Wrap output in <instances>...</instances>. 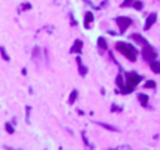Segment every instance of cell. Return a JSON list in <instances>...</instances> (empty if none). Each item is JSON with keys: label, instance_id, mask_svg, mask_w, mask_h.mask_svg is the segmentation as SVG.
<instances>
[{"label": "cell", "instance_id": "6da1fadb", "mask_svg": "<svg viewBox=\"0 0 160 150\" xmlns=\"http://www.w3.org/2000/svg\"><path fill=\"white\" fill-rule=\"evenodd\" d=\"M116 49L119 51V52H122L123 55H125L129 61H137V54H135V49L130 46V45H127L125 42H119V43H116Z\"/></svg>", "mask_w": 160, "mask_h": 150}, {"label": "cell", "instance_id": "7a4b0ae2", "mask_svg": "<svg viewBox=\"0 0 160 150\" xmlns=\"http://www.w3.org/2000/svg\"><path fill=\"white\" fill-rule=\"evenodd\" d=\"M141 80V77L135 74V73H129L127 76H126V85H127V92H130V91H134V88L137 86L138 83Z\"/></svg>", "mask_w": 160, "mask_h": 150}, {"label": "cell", "instance_id": "3957f363", "mask_svg": "<svg viewBox=\"0 0 160 150\" xmlns=\"http://www.w3.org/2000/svg\"><path fill=\"white\" fill-rule=\"evenodd\" d=\"M141 54H142L144 59H147V61H154V59H156V57H157L156 51H153V48H150L148 45H145V48H142Z\"/></svg>", "mask_w": 160, "mask_h": 150}, {"label": "cell", "instance_id": "277c9868", "mask_svg": "<svg viewBox=\"0 0 160 150\" xmlns=\"http://www.w3.org/2000/svg\"><path fill=\"white\" fill-rule=\"evenodd\" d=\"M116 23H117V25H119L120 31H125L126 28L132 24V20H130V18H127V16H119V18L116 20Z\"/></svg>", "mask_w": 160, "mask_h": 150}, {"label": "cell", "instance_id": "5b68a950", "mask_svg": "<svg viewBox=\"0 0 160 150\" xmlns=\"http://www.w3.org/2000/svg\"><path fill=\"white\" fill-rule=\"evenodd\" d=\"M156 20H157V15H156V13H151L148 18H147V21H145V27H144V28H145V30H148L150 27L156 23Z\"/></svg>", "mask_w": 160, "mask_h": 150}, {"label": "cell", "instance_id": "8992f818", "mask_svg": "<svg viewBox=\"0 0 160 150\" xmlns=\"http://www.w3.org/2000/svg\"><path fill=\"white\" fill-rule=\"evenodd\" d=\"M82 48H83L82 40H76V42H74V45H73V48H71L70 51H71V52H82Z\"/></svg>", "mask_w": 160, "mask_h": 150}, {"label": "cell", "instance_id": "52a82bcc", "mask_svg": "<svg viewBox=\"0 0 160 150\" xmlns=\"http://www.w3.org/2000/svg\"><path fill=\"white\" fill-rule=\"evenodd\" d=\"M92 21H93V13H92V12H88V13L85 15V25L89 27Z\"/></svg>", "mask_w": 160, "mask_h": 150}, {"label": "cell", "instance_id": "ba28073f", "mask_svg": "<svg viewBox=\"0 0 160 150\" xmlns=\"http://www.w3.org/2000/svg\"><path fill=\"white\" fill-rule=\"evenodd\" d=\"M116 83H117V86H119V88H122V91H123V92H127V91H126V88H125V82H123V77H122V76H117Z\"/></svg>", "mask_w": 160, "mask_h": 150}, {"label": "cell", "instance_id": "9c48e42d", "mask_svg": "<svg viewBox=\"0 0 160 150\" xmlns=\"http://www.w3.org/2000/svg\"><path fill=\"white\" fill-rule=\"evenodd\" d=\"M138 100L141 101L142 105H147V103H148V97H147L145 94H139V95H138Z\"/></svg>", "mask_w": 160, "mask_h": 150}, {"label": "cell", "instance_id": "30bf717a", "mask_svg": "<svg viewBox=\"0 0 160 150\" xmlns=\"http://www.w3.org/2000/svg\"><path fill=\"white\" fill-rule=\"evenodd\" d=\"M132 39H134V40H137L138 43H144V45H147V40H145L144 37H141L139 34H137V33H135V34H132Z\"/></svg>", "mask_w": 160, "mask_h": 150}, {"label": "cell", "instance_id": "8fae6325", "mask_svg": "<svg viewBox=\"0 0 160 150\" xmlns=\"http://www.w3.org/2000/svg\"><path fill=\"white\" fill-rule=\"evenodd\" d=\"M151 69L154 70L156 73H160V62L159 61H153V62H151Z\"/></svg>", "mask_w": 160, "mask_h": 150}, {"label": "cell", "instance_id": "7c38bea8", "mask_svg": "<svg viewBox=\"0 0 160 150\" xmlns=\"http://www.w3.org/2000/svg\"><path fill=\"white\" fill-rule=\"evenodd\" d=\"M98 45H99L101 49H107V42H105L104 37H99V39H98Z\"/></svg>", "mask_w": 160, "mask_h": 150}, {"label": "cell", "instance_id": "4fadbf2b", "mask_svg": "<svg viewBox=\"0 0 160 150\" xmlns=\"http://www.w3.org/2000/svg\"><path fill=\"white\" fill-rule=\"evenodd\" d=\"M76 98H77V91H73V92H71V97H70V103L73 104L76 101Z\"/></svg>", "mask_w": 160, "mask_h": 150}, {"label": "cell", "instance_id": "5bb4252c", "mask_svg": "<svg viewBox=\"0 0 160 150\" xmlns=\"http://www.w3.org/2000/svg\"><path fill=\"white\" fill-rule=\"evenodd\" d=\"M145 86H147V88H154V86H156V83H154L153 80H148L147 83H145Z\"/></svg>", "mask_w": 160, "mask_h": 150}, {"label": "cell", "instance_id": "9a60e30c", "mask_svg": "<svg viewBox=\"0 0 160 150\" xmlns=\"http://www.w3.org/2000/svg\"><path fill=\"white\" fill-rule=\"evenodd\" d=\"M132 3H134V0H125V2L122 3V6L125 8V6H129V5H132Z\"/></svg>", "mask_w": 160, "mask_h": 150}, {"label": "cell", "instance_id": "2e32d148", "mask_svg": "<svg viewBox=\"0 0 160 150\" xmlns=\"http://www.w3.org/2000/svg\"><path fill=\"white\" fill-rule=\"evenodd\" d=\"M101 127H104V128H107V129H111V131H117L114 127H110V125H105V123H99Z\"/></svg>", "mask_w": 160, "mask_h": 150}, {"label": "cell", "instance_id": "e0dca14e", "mask_svg": "<svg viewBox=\"0 0 160 150\" xmlns=\"http://www.w3.org/2000/svg\"><path fill=\"white\" fill-rule=\"evenodd\" d=\"M134 6H135L137 9H142V3H141V2H135V3H134Z\"/></svg>", "mask_w": 160, "mask_h": 150}, {"label": "cell", "instance_id": "ac0fdd59", "mask_svg": "<svg viewBox=\"0 0 160 150\" xmlns=\"http://www.w3.org/2000/svg\"><path fill=\"white\" fill-rule=\"evenodd\" d=\"M2 55H3V58H5L6 61H9V57L6 55V52H5V49H3V48H2Z\"/></svg>", "mask_w": 160, "mask_h": 150}, {"label": "cell", "instance_id": "d6986e66", "mask_svg": "<svg viewBox=\"0 0 160 150\" xmlns=\"http://www.w3.org/2000/svg\"><path fill=\"white\" fill-rule=\"evenodd\" d=\"M80 74H82V76H85V74H86V69H85V67H82V66H80Z\"/></svg>", "mask_w": 160, "mask_h": 150}, {"label": "cell", "instance_id": "ffe728a7", "mask_svg": "<svg viewBox=\"0 0 160 150\" xmlns=\"http://www.w3.org/2000/svg\"><path fill=\"white\" fill-rule=\"evenodd\" d=\"M6 129H8V132H11V134H12V132H13V128H12L11 125H9V123L6 125Z\"/></svg>", "mask_w": 160, "mask_h": 150}]
</instances>
